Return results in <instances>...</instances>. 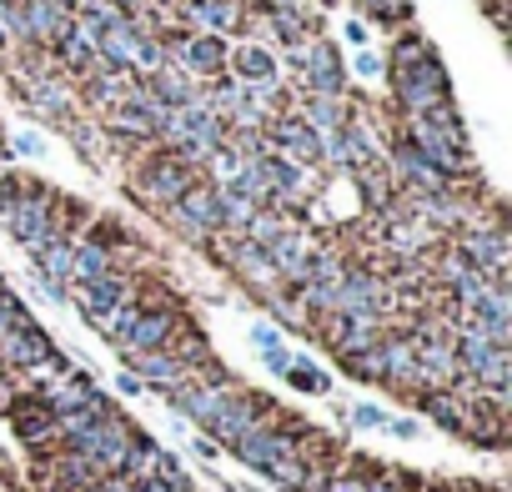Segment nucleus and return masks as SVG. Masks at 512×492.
<instances>
[{"label":"nucleus","instance_id":"nucleus-1","mask_svg":"<svg viewBox=\"0 0 512 492\" xmlns=\"http://www.w3.org/2000/svg\"><path fill=\"white\" fill-rule=\"evenodd\" d=\"M0 221H6V231L16 236V246H26V252H41L51 236H71L61 196L51 186H36V181H21L16 201L0 211Z\"/></svg>","mask_w":512,"mask_h":492},{"label":"nucleus","instance_id":"nucleus-2","mask_svg":"<svg viewBox=\"0 0 512 492\" xmlns=\"http://www.w3.org/2000/svg\"><path fill=\"white\" fill-rule=\"evenodd\" d=\"M387 86H392V101H397V111L402 116H427L437 101H447L452 96V86H447V71H442V56L437 51H427L422 61H412V66H387Z\"/></svg>","mask_w":512,"mask_h":492},{"label":"nucleus","instance_id":"nucleus-3","mask_svg":"<svg viewBox=\"0 0 512 492\" xmlns=\"http://www.w3.org/2000/svg\"><path fill=\"white\" fill-rule=\"evenodd\" d=\"M196 181H201L196 166H186L176 151H151V156L141 161V171H136V196H141L146 206H171V201H181Z\"/></svg>","mask_w":512,"mask_h":492},{"label":"nucleus","instance_id":"nucleus-4","mask_svg":"<svg viewBox=\"0 0 512 492\" xmlns=\"http://www.w3.org/2000/svg\"><path fill=\"white\" fill-rule=\"evenodd\" d=\"M292 71L302 76L307 96H347V61L327 36H312L307 46L292 51Z\"/></svg>","mask_w":512,"mask_h":492},{"label":"nucleus","instance_id":"nucleus-5","mask_svg":"<svg viewBox=\"0 0 512 492\" xmlns=\"http://www.w3.org/2000/svg\"><path fill=\"white\" fill-rule=\"evenodd\" d=\"M0 362L16 367V372H61L66 367V357L56 352V342L31 317H21L6 337H0Z\"/></svg>","mask_w":512,"mask_h":492},{"label":"nucleus","instance_id":"nucleus-6","mask_svg":"<svg viewBox=\"0 0 512 492\" xmlns=\"http://www.w3.org/2000/svg\"><path fill=\"white\" fill-rule=\"evenodd\" d=\"M176 332H181V312L176 307H156L151 297H141V312L131 317V327L116 342V352H161V347H171Z\"/></svg>","mask_w":512,"mask_h":492},{"label":"nucleus","instance_id":"nucleus-7","mask_svg":"<svg viewBox=\"0 0 512 492\" xmlns=\"http://www.w3.org/2000/svg\"><path fill=\"white\" fill-rule=\"evenodd\" d=\"M262 136H267V146H272V151H282L287 161H297V166H307V171H317V166H322V136H317L297 111L272 116Z\"/></svg>","mask_w":512,"mask_h":492},{"label":"nucleus","instance_id":"nucleus-8","mask_svg":"<svg viewBox=\"0 0 512 492\" xmlns=\"http://www.w3.org/2000/svg\"><path fill=\"white\" fill-rule=\"evenodd\" d=\"M317 236L307 231V226H287L272 246H267V257H272V267H277V277H282V287H302L307 282V267H312V257H317Z\"/></svg>","mask_w":512,"mask_h":492},{"label":"nucleus","instance_id":"nucleus-9","mask_svg":"<svg viewBox=\"0 0 512 492\" xmlns=\"http://www.w3.org/2000/svg\"><path fill=\"white\" fill-rule=\"evenodd\" d=\"M262 21H267V31H272L287 51H297V46H307L312 36H322V16L307 11V6H297V0H267Z\"/></svg>","mask_w":512,"mask_h":492},{"label":"nucleus","instance_id":"nucleus-10","mask_svg":"<svg viewBox=\"0 0 512 492\" xmlns=\"http://www.w3.org/2000/svg\"><path fill=\"white\" fill-rule=\"evenodd\" d=\"M226 262H231V272H236V277H241L251 292H262V297L282 292V277H277L272 257L262 252V246H251L246 236H236V241L226 246Z\"/></svg>","mask_w":512,"mask_h":492},{"label":"nucleus","instance_id":"nucleus-11","mask_svg":"<svg viewBox=\"0 0 512 492\" xmlns=\"http://www.w3.org/2000/svg\"><path fill=\"white\" fill-rule=\"evenodd\" d=\"M277 71H282V61L262 41H241L226 51V76L241 86H277Z\"/></svg>","mask_w":512,"mask_h":492},{"label":"nucleus","instance_id":"nucleus-12","mask_svg":"<svg viewBox=\"0 0 512 492\" xmlns=\"http://www.w3.org/2000/svg\"><path fill=\"white\" fill-rule=\"evenodd\" d=\"M121 362H126V372H136V377H141L146 387H156V392H171V387L191 382V367L176 362L166 347H161V352H121Z\"/></svg>","mask_w":512,"mask_h":492},{"label":"nucleus","instance_id":"nucleus-13","mask_svg":"<svg viewBox=\"0 0 512 492\" xmlns=\"http://www.w3.org/2000/svg\"><path fill=\"white\" fill-rule=\"evenodd\" d=\"M241 11H246V0H181V16L221 41L241 31Z\"/></svg>","mask_w":512,"mask_h":492},{"label":"nucleus","instance_id":"nucleus-14","mask_svg":"<svg viewBox=\"0 0 512 492\" xmlns=\"http://www.w3.org/2000/svg\"><path fill=\"white\" fill-rule=\"evenodd\" d=\"M71 297H76V307H81L86 317H96V312H111L116 302L136 297V282L116 267V272H106V277H96V282H76Z\"/></svg>","mask_w":512,"mask_h":492},{"label":"nucleus","instance_id":"nucleus-15","mask_svg":"<svg viewBox=\"0 0 512 492\" xmlns=\"http://www.w3.org/2000/svg\"><path fill=\"white\" fill-rule=\"evenodd\" d=\"M417 407H422L437 427H447V432H457V437H467V427H472V402H467L462 392H452V387H422V392H417Z\"/></svg>","mask_w":512,"mask_h":492},{"label":"nucleus","instance_id":"nucleus-16","mask_svg":"<svg viewBox=\"0 0 512 492\" xmlns=\"http://www.w3.org/2000/svg\"><path fill=\"white\" fill-rule=\"evenodd\" d=\"M141 86H146V91H151L161 106H186V101H196V96H201V81H191V76H186L176 61H166L161 71H151Z\"/></svg>","mask_w":512,"mask_h":492},{"label":"nucleus","instance_id":"nucleus-17","mask_svg":"<svg viewBox=\"0 0 512 492\" xmlns=\"http://www.w3.org/2000/svg\"><path fill=\"white\" fill-rule=\"evenodd\" d=\"M106 272H116V252L106 241H96V236H81L76 241V252H71V277L76 282H96V277H106ZM71 282V287H76Z\"/></svg>","mask_w":512,"mask_h":492},{"label":"nucleus","instance_id":"nucleus-18","mask_svg":"<svg viewBox=\"0 0 512 492\" xmlns=\"http://www.w3.org/2000/svg\"><path fill=\"white\" fill-rule=\"evenodd\" d=\"M16 432H21V442H31V447L61 442V432H56V412H51L41 397H31V402L16 407Z\"/></svg>","mask_w":512,"mask_h":492},{"label":"nucleus","instance_id":"nucleus-19","mask_svg":"<svg viewBox=\"0 0 512 492\" xmlns=\"http://www.w3.org/2000/svg\"><path fill=\"white\" fill-rule=\"evenodd\" d=\"M297 116H302L317 136H327V131H337V126L352 121V106H347V96H307V101L297 106Z\"/></svg>","mask_w":512,"mask_h":492},{"label":"nucleus","instance_id":"nucleus-20","mask_svg":"<svg viewBox=\"0 0 512 492\" xmlns=\"http://www.w3.org/2000/svg\"><path fill=\"white\" fill-rule=\"evenodd\" d=\"M251 347L262 352V362H267L277 377L292 367V352H287V342H282V332H277L272 322H251Z\"/></svg>","mask_w":512,"mask_h":492},{"label":"nucleus","instance_id":"nucleus-21","mask_svg":"<svg viewBox=\"0 0 512 492\" xmlns=\"http://www.w3.org/2000/svg\"><path fill=\"white\" fill-rule=\"evenodd\" d=\"M357 11L377 26H412V0H357Z\"/></svg>","mask_w":512,"mask_h":492},{"label":"nucleus","instance_id":"nucleus-22","mask_svg":"<svg viewBox=\"0 0 512 492\" xmlns=\"http://www.w3.org/2000/svg\"><path fill=\"white\" fill-rule=\"evenodd\" d=\"M282 377H287L297 392H312V397H327V392H332V377H327L322 367H312L307 357H292V367H287Z\"/></svg>","mask_w":512,"mask_h":492},{"label":"nucleus","instance_id":"nucleus-23","mask_svg":"<svg viewBox=\"0 0 512 492\" xmlns=\"http://www.w3.org/2000/svg\"><path fill=\"white\" fill-rule=\"evenodd\" d=\"M342 422L357 427V432H377V427L387 422V412H382L377 402H347V407H342Z\"/></svg>","mask_w":512,"mask_h":492},{"label":"nucleus","instance_id":"nucleus-24","mask_svg":"<svg viewBox=\"0 0 512 492\" xmlns=\"http://www.w3.org/2000/svg\"><path fill=\"white\" fill-rule=\"evenodd\" d=\"M347 76H357V81H377V76H387V61H382L377 51L362 46V51L352 56V71H347Z\"/></svg>","mask_w":512,"mask_h":492},{"label":"nucleus","instance_id":"nucleus-25","mask_svg":"<svg viewBox=\"0 0 512 492\" xmlns=\"http://www.w3.org/2000/svg\"><path fill=\"white\" fill-rule=\"evenodd\" d=\"M21 317H26V307H21V297H16V292H11L6 282H0V337H6V332H11V327H16Z\"/></svg>","mask_w":512,"mask_h":492},{"label":"nucleus","instance_id":"nucleus-26","mask_svg":"<svg viewBox=\"0 0 512 492\" xmlns=\"http://www.w3.org/2000/svg\"><path fill=\"white\" fill-rule=\"evenodd\" d=\"M392 437H402V442H412V437H422V422H412V417H387L382 422Z\"/></svg>","mask_w":512,"mask_h":492},{"label":"nucleus","instance_id":"nucleus-27","mask_svg":"<svg viewBox=\"0 0 512 492\" xmlns=\"http://www.w3.org/2000/svg\"><path fill=\"white\" fill-rule=\"evenodd\" d=\"M367 36H372V31H367V21H357V16H347V26H342V41L362 51V46H367Z\"/></svg>","mask_w":512,"mask_h":492},{"label":"nucleus","instance_id":"nucleus-28","mask_svg":"<svg viewBox=\"0 0 512 492\" xmlns=\"http://www.w3.org/2000/svg\"><path fill=\"white\" fill-rule=\"evenodd\" d=\"M317 492H367V482L362 477H327Z\"/></svg>","mask_w":512,"mask_h":492},{"label":"nucleus","instance_id":"nucleus-29","mask_svg":"<svg viewBox=\"0 0 512 492\" xmlns=\"http://www.w3.org/2000/svg\"><path fill=\"white\" fill-rule=\"evenodd\" d=\"M16 151H21V156H46V141L31 136V131H21V136H16Z\"/></svg>","mask_w":512,"mask_h":492},{"label":"nucleus","instance_id":"nucleus-30","mask_svg":"<svg viewBox=\"0 0 512 492\" xmlns=\"http://www.w3.org/2000/svg\"><path fill=\"white\" fill-rule=\"evenodd\" d=\"M116 392H121V397H141V392H146V382H141L136 372H121V377H116Z\"/></svg>","mask_w":512,"mask_h":492},{"label":"nucleus","instance_id":"nucleus-31","mask_svg":"<svg viewBox=\"0 0 512 492\" xmlns=\"http://www.w3.org/2000/svg\"><path fill=\"white\" fill-rule=\"evenodd\" d=\"M191 447H196V457H206V462H216V457H221V447H216L211 437H191Z\"/></svg>","mask_w":512,"mask_h":492},{"label":"nucleus","instance_id":"nucleus-32","mask_svg":"<svg viewBox=\"0 0 512 492\" xmlns=\"http://www.w3.org/2000/svg\"><path fill=\"white\" fill-rule=\"evenodd\" d=\"M367 492H402L397 477H382V482H367Z\"/></svg>","mask_w":512,"mask_h":492},{"label":"nucleus","instance_id":"nucleus-33","mask_svg":"<svg viewBox=\"0 0 512 492\" xmlns=\"http://www.w3.org/2000/svg\"><path fill=\"white\" fill-rule=\"evenodd\" d=\"M11 46V31H6V21H0V51H6Z\"/></svg>","mask_w":512,"mask_h":492}]
</instances>
